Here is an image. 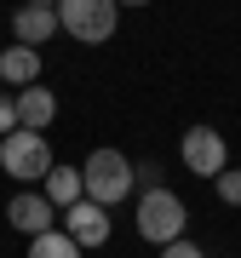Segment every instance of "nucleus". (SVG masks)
<instances>
[{"instance_id":"nucleus-7","label":"nucleus","mask_w":241,"mask_h":258,"mask_svg":"<svg viewBox=\"0 0 241 258\" xmlns=\"http://www.w3.org/2000/svg\"><path fill=\"white\" fill-rule=\"evenodd\" d=\"M6 218H12V230H23V235H40V230H52V201L40 189H18L6 201Z\"/></svg>"},{"instance_id":"nucleus-14","label":"nucleus","mask_w":241,"mask_h":258,"mask_svg":"<svg viewBox=\"0 0 241 258\" xmlns=\"http://www.w3.org/2000/svg\"><path fill=\"white\" fill-rule=\"evenodd\" d=\"M161 258H207V252L195 247V241H184V235H178V241H167V247H161Z\"/></svg>"},{"instance_id":"nucleus-13","label":"nucleus","mask_w":241,"mask_h":258,"mask_svg":"<svg viewBox=\"0 0 241 258\" xmlns=\"http://www.w3.org/2000/svg\"><path fill=\"white\" fill-rule=\"evenodd\" d=\"M213 184H218V201H230V207H241V172H235V166H224V172L213 178Z\"/></svg>"},{"instance_id":"nucleus-17","label":"nucleus","mask_w":241,"mask_h":258,"mask_svg":"<svg viewBox=\"0 0 241 258\" xmlns=\"http://www.w3.org/2000/svg\"><path fill=\"white\" fill-rule=\"evenodd\" d=\"M29 6H57V0H29Z\"/></svg>"},{"instance_id":"nucleus-12","label":"nucleus","mask_w":241,"mask_h":258,"mask_svg":"<svg viewBox=\"0 0 241 258\" xmlns=\"http://www.w3.org/2000/svg\"><path fill=\"white\" fill-rule=\"evenodd\" d=\"M29 258H81V241L69 230H40L29 235Z\"/></svg>"},{"instance_id":"nucleus-11","label":"nucleus","mask_w":241,"mask_h":258,"mask_svg":"<svg viewBox=\"0 0 241 258\" xmlns=\"http://www.w3.org/2000/svg\"><path fill=\"white\" fill-rule=\"evenodd\" d=\"M40 195H46L52 207H75V201L86 195V178L75 172V166H52V172L40 178Z\"/></svg>"},{"instance_id":"nucleus-9","label":"nucleus","mask_w":241,"mask_h":258,"mask_svg":"<svg viewBox=\"0 0 241 258\" xmlns=\"http://www.w3.org/2000/svg\"><path fill=\"white\" fill-rule=\"evenodd\" d=\"M40 81V46H0V86L23 92Z\"/></svg>"},{"instance_id":"nucleus-2","label":"nucleus","mask_w":241,"mask_h":258,"mask_svg":"<svg viewBox=\"0 0 241 258\" xmlns=\"http://www.w3.org/2000/svg\"><path fill=\"white\" fill-rule=\"evenodd\" d=\"M57 23L81 46H103L115 35V23H120V6L115 0H57Z\"/></svg>"},{"instance_id":"nucleus-1","label":"nucleus","mask_w":241,"mask_h":258,"mask_svg":"<svg viewBox=\"0 0 241 258\" xmlns=\"http://www.w3.org/2000/svg\"><path fill=\"white\" fill-rule=\"evenodd\" d=\"M81 178H86V201H98V207H120L132 195V184H138V166H132L120 149H92L81 166Z\"/></svg>"},{"instance_id":"nucleus-16","label":"nucleus","mask_w":241,"mask_h":258,"mask_svg":"<svg viewBox=\"0 0 241 258\" xmlns=\"http://www.w3.org/2000/svg\"><path fill=\"white\" fill-rule=\"evenodd\" d=\"M115 6H149V0H115Z\"/></svg>"},{"instance_id":"nucleus-8","label":"nucleus","mask_w":241,"mask_h":258,"mask_svg":"<svg viewBox=\"0 0 241 258\" xmlns=\"http://www.w3.org/2000/svg\"><path fill=\"white\" fill-rule=\"evenodd\" d=\"M57 29H64V23H57V6H29V0H23V6L12 12V35H18V46H40V40H52Z\"/></svg>"},{"instance_id":"nucleus-4","label":"nucleus","mask_w":241,"mask_h":258,"mask_svg":"<svg viewBox=\"0 0 241 258\" xmlns=\"http://www.w3.org/2000/svg\"><path fill=\"white\" fill-rule=\"evenodd\" d=\"M184 224H190V212H184V201H178L167 184L144 189V201H138V235H144V241L167 247V241H178V235H184Z\"/></svg>"},{"instance_id":"nucleus-10","label":"nucleus","mask_w":241,"mask_h":258,"mask_svg":"<svg viewBox=\"0 0 241 258\" xmlns=\"http://www.w3.org/2000/svg\"><path fill=\"white\" fill-rule=\"evenodd\" d=\"M52 120H57V98L46 92V86H23V92H18V126L46 132Z\"/></svg>"},{"instance_id":"nucleus-3","label":"nucleus","mask_w":241,"mask_h":258,"mask_svg":"<svg viewBox=\"0 0 241 258\" xmlns=\"http://www.w3.org/2000/svg\"><path fill=\"white\" fill-rule=\"evenodd\" d=\"M0 166H6V178H23V184H40V178L52 172V144H46V132H6L0 138Z\"/></svg>"},{"instance_id":"nucleus-15","label":"nucleus","mask_w":241,"mask_h":258,"mask_svg":"<svg viewBox=\"0 0 241 258\" xmlns=\"http://www.w3.org/2000/svg\"><path fill=\"white\" fill-rule=\"evenodd\" d=\"M0 132H18V92H0Z\"/></svg>"},{"instance_id":"nucleus-5","label":"nucleus","mask_w":241,"mask_h":258,"mask_svg":"<svg viewBox=\"0 0 241 258\" xmlns=\"http://www.w3.org/2000/svg\"><path fill=\"white\" fill-rule=\"evenodd\" d=\"M178 155H184V166L195 178H218L224 166H230V144H224L213 126H190L184 144H178Z\"/></svg>"},{"instance_id":"nucleus-6","label":"nucleus","mask_w":241,"mask_h":258,"mask_svg":"<svg viewBox=\"0 0 241 258\" xmlns=\"http://www.w3.org/2000/svg\"><path fill=\"white\" fill-rule=\"evenodd\" d=\"M64 230L81 241V252L86 247H103V241H109V207H98V201H75V207H64Z\"/></svg>"}]
</instances>
